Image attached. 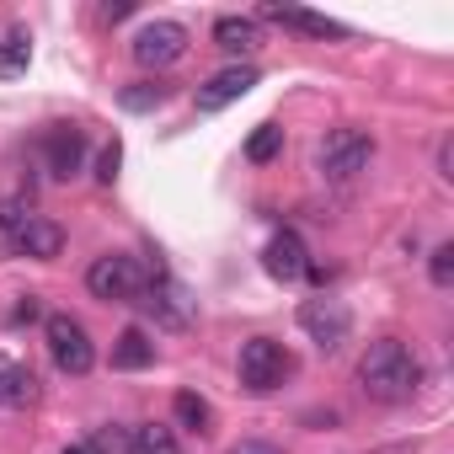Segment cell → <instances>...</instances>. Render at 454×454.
<instances>
[{"mask_svg": "<svg viewBox=\"0 0 454 454\" xmlns=\"http://www.w3.org/2000/svg\"><path fill=\"white\" fill-rule=\"evenodd\" d=\"M358 385H364L369 401L401 406V401L417 395V385H422V364H417V353H411L406 342L380 337V342H369V348L358 353Z\"/></svg>", "mask_w": 454, "mask_h": 454, "instance_id": "1", "label": "cell"}, {"mask_svg": "<svg viewBox=\"0 0 454 454\" xmlns=\"http://www.w3.org/2000/svg\"><path fill=\"white\" fill-rule=\"evenodd\" d=\"M369 160H374V134H364V129H332L316 145V171L326 182H353Z\"/></svg>", "mask_w": 454, "mask_h": 454, "instance_id": "2", "label": "cell"}, {"mask_svg": "<svg viewBox=\"0 0 454 454\" xmlns=\"http://www.w3.org/2000/svg\"><path fill=\"white\" fill-rule=\"evenodd\" d=\"M134 305H145L150 316H155V326H166V332H182V326H192V294L155 262L150 273H145V289H139V300Z\"/></svg>", "mask_w": 454, "mask_h": 454, "instance_id": "3", "label": "cell"}, {"mask_svg": "<svg viewBox=\"0 0 454 454\" xmlns=\"http://www.w3.org/2000/svg\"><path fill=\"white\" fill-rule=\"evenodd\" d=\"M86 289L97 300H107V305H134L139 289H145V268L134 257H123V252H107V257H97L86 268Z\"/></svg>", "mask_w": 454, "mask_h": 454, "instance_id": "4", "label": "cell"}, {"mask_svg": "<svg viewBox=\"0 0 454 454\" xmlns=\"http://www.w3.org/2000/svg\"><path fill=\"white\" fill-rule=\"evenodd\" d=\"M43 337H49V358H54V369H59V374H70V380L91 374L97 348H91V337H86V326H81L75 316H49Z\"/></svg>", "mask_w": 454, "mask_h": 454, "instance_id": "5", "label": "cell"}, {"mask_svg": "<svg viewBox=\"0 0 454 454\" xmlns=\"http://www.w3.org/2000/svg\"><path fill=\"white\" fill-rule=\"evenodd\" d=\"M241 385L252 390V395H268V390H278L284 380H289V369H294V358L273 342V337H252V342H241Z\"/></svg>", "mask_w": 454, "mask_h": 454, "instance_id": "6", "label": "cell"}, {"mask_svg": "<svg viewBox=\"0 0 454 454\" xmlns=\"http://www.w3.org/2000/svg\"><path fill=\"white\" fill-rule=\"evenodd\" d=\"M300 332L321 348V353H337L348 337H353V310L342 305V300H305L300 305Z\"/></svg>", "mask_w": 454, "mask_h": 454, "instance_id": "7", "label": "cell"}, {"mask_svg": "<svg viewBox=\"0 0 454 454\" xmlns=\"http://www.w3.org/2000/svg\"><path fill=\"white\" fill-rule=\"evenodd\" d=\"M187 54V27L182 22H145L134 33V65L145 70H166Z\"/></svg>", "mask_w": 454, "mask_h": 454, "instance_id": "8", "label": "cell"}, {"mask_svg": "<svg viewBox=\"0 0 454 454\" xmlns=\"http://www.w3.org/2000/svg\"><path fill=\"white\" fill-rule=\"evenodd\" d=\"M38 150H43L49 176H59V182H70V176L86 166V134H81L75 123H49L43 139H38Z\"/></svg>", "mask_w": 454, "mask_h": 454, "instance_id": "9", "label": "cell"}, {"mask_svg": "<svg viewBox=\"0 0 454 454\" xmlns=\"http://www.w3.org/2000/svg\"><path fill=\"white\" fill-rule=\"evenodd\" d=\"M252 86H257V65H231V70L208 75V81L192 91V102H198V113H224L231 102H241Z\"/></svg>", "mask_w": 454, "mask_h": 454, "instance_id": "10", "label": "cell"}, {"mask_svg": "<svg viewBox=\"0 0 454 454\" xmlns=\"http://www.w3.org/2000/svg\"><path fill=\"white\" fill-rule=\"evenodd\" d=\"M262 268H268L278 284H300V278L310 273V252H305V241H300L294 231H278V236L268 241V252H262Z\"/></svg>", "mask_w": 454, "mask_h": 454, "instance_id": "11", "label": "cell"}, {"mask_svg": "<svg viewBox=\"0 0 454 454\" xmlns=\"http://www.w3.org/2000/svg\"><path fill=\"white\" fill-rule=\"evenodd\" d=\"M38 401V374L27 369V364H17V358H0V406L6 411H22V406H33Z\"/></svg>", "mask_w": 454, "mask_h": 454, "instance_id": "12", "label": "cell"}, {"mask_svg": "<svg viewBox=\"0 0 454 454\" xmlns=\"http://www.w3.org/2000/svg\"><path fill=\"white\" fill-rule=\"evenodd\" d=\"M59 247H65V231L49 219V214H33L27 219V231H22V247H17V257H33V262H54L59 257Z\"/></svg>", "mask_w": 454, "mask_h": 454, "instance_id": "13", "label": "cell"}, {"mask_svg": "<svg viewBox=\"0 0 454 454\" xmlns=\"http://www.w3.org/2000/svg\"><path fill=\"white\" fill-rule=\"evenodd\" d=\"M262 17H268V22H278V27H294V33H305V38H348V27H342V22H332V17H316V12H294V6H262Z\"/></svg>", "mask_w": 454, "mask_h": 454, "instance_id": "14", "label": "cell"}, {"mask_svg": "<svg viewBox=\"0 0 454 454\" xmlns=\"http://www.w3.org/2000/svg\"><path fill=\"white\" fill-rule=\"evenodd\" d=\"M214 43L224 49V54H252L257 43H262V33H257V17H219L214 22Z\"/></svg>", "mask_w": 454, "mask_h": 454, "instance_id": "15", "label": "cell"}, {"mask_svg": "<svg viewBox=\"0 0 454 454\" xmlns=\"http://www.w3.org/2000/svg\"><path fill=\"white\" fill-rule=\"evenodd\" d=\"M33 214H38V208H33L27 198H6V203H0V257H17L22 231H27Z\"/></svg>", "mask_w": 454, "mask_h": 454, "instance_id": "16", "label": "cell"}, {"mask_svg": "<svg viewBox=\"0 0 454 454\" xmlns=\"http://www.w3.org/2000/svg\"><path fill=\"white\" fill-rule=\"evenodd\" d=\"M27 65H33V38H27V27H12L0 38V81L27 75Z\"/></svg>", "mask_w": 454, "mask_h": 454, "instance_id": "17", "label": "cell"}, {"mask_svg": "<svg viewBox=\"0 0 454 454\" xmlns=\"http://www.w3.org/2000/svg\"><path fill=\"white\" fill-rule=\"evenodd\" d=\"M155 364V342L139 332V326H129L118 342H113V369H150Z\"/></svg>", "mask_w": 454, "mask_h": 454, "instance_id": "18", "label": "cell"}, {"mask_svg": "<svg viewBox=\"0 0 454 454\" xmlns=\"http://www.w3.org/2000/svg\"><path fill=\"white\" fill-rule=\"evenodd\" d=\"M129 454H182V443L166 422H145V427H129Z\"/></svg>", "mask_w": 454, "mask_h": 454, "instance_id": "19", "label": "cell"}, {"mask_svg": "<svg viewBox=\"0 0 454 454\" xmlns=\"http://www.w3.org/2000/svg\"><path fill=\"white\" fill-rule=\"evenodd\" d=\"M171 417H176L187 433H208V427H214V406H208L198 390H176V401H171Z\"/></svg>", "mask_w": 454, "mask_h": 454, "instance_id": "20", "label": "cell"}, {"mask_svg": "<svg viewBox=\"0 0 454 454\" xmlns=\"http://www.w3.org/2000/svg\"><path fill=\"white\" fill-rule=\"evenodd\" d=\"M278 155H284V129H278V123H257L252 139H247V160H252V166H268V160H278Z\"/></svg>", "mask_w": 454, "mask_h": 454, "instance_id": "21", "label": "cell"}, {"mask_svg": "<svg viewBox=\"0 0 454 454\" xmlns=\"http://www.w3.org/2000/svg\"><path fill=\"white\" fill-rule=\"evenodd\" d=\"M118 102H123L129 113H150V107L166 102V86H160V81H134L129 91H118Z\"/></svg>", "mask_w": 454, "mask_h": 454, "instance_id": "22", "label": "cell"}, {"mask_svg": "<svg viewBox=\"0 0 454 454\" xmlns=\"http://www.w3.org/2000/svg\"><path fill=\"white\" fill-rule=\"evenodd\" d=\"M86 454H129V433L123 427H97L91 443H86Z\"/></svg>", "mask_w": 454, "mask_h": 454, "instance_id": "23", "label": "cell"}, {"mask_svg": "<svg viewBox=\"0 0 454 454\" xmlns=\"http://www.w3.org/2000/svg\"><path fill=\"white\" fill-rule=\"evenodd\" d=\"M427 278H433L438 289L454 284V247H433V257H427Z\"/></svg>", "mask_w": 454, "mask_h": 454, "instance_id": "24", "label": "cell"}, {"mask_svg": "<svg viewBox=\"0 0 454 454\" xmlns=\"http://www.w3.org/2000/svg\"><path fill=\"white\" fill-rule=\"evenodd\" d=\"M118 166H123V145L113 139V145L97 155V182H107V187H113V182H118Z\"/></svg>", "mask_w": 454, "mask_h": 454, "instance_id": "25", "label": "cell"}, {"mask_svg": "<svg viewBox=\"0 0 454 454\" xmlns=\"http://www.w3.org/2000/svg\"><path fill=\"white\" fill-rule=\"evenodd\" d=\"M231 454H284V449H278V443H262V438H241Z\"/></svg>", "mask_w": 454, "mask_h": 454, "instance_id": "26", "label": "cell"}, {"mask_svg": "<svg viewBox=\"0 0 454 454\" xmlns=\"http://www.w3.org/2000/svg\"><path fill=\"white\" fill-rule=\"evenodd\" d=\"M438 176H454V139L438 145Z\"/></svg>", "mask_w": 454, "mask_h": 454, "instance_id": "27", "label": "cell"}, {"mask_svg": "<svg viewBox=\"0 0 454 454\" xmlns=\"http://www.w3.org/2000/svg\"><path fill=\"white\" fill-rule=\"evenodd\" d=\"M123 17H134V0H123V6L107 0V6H102V22H123Z\"/></svg>", "mask_w": 454, "mask_h": 454, "instance_id": "28", "label": "cell"}, {"mask_svg": "<svg viewBox=\"0 0 454 454\" xmlns=\"http://www.w3.org/2000/svg\"><path fill=\"white\" fill-rule=\"evenodd\" d=\"M33 316H38V305H33V300H22V305L12 310V321H33Z\"/></svg>", "mask_w": 454, "mask_h": 454, "instance_id": "29", "label": "cell"}, {"mask_svg": "<svg viewBox=\"0 0 454 454\" xmlns=\"http://www.w3.org/2000/svg\"><path fill=\"white\" fill-rule=\"evenodd\" d=\"M65 454H86V449H81V443H70V449H65Z\"/></svg>", "mask_w": 454, "mask_h": 454, "instance_id": "30", "label": "cell"}]
</instances>
